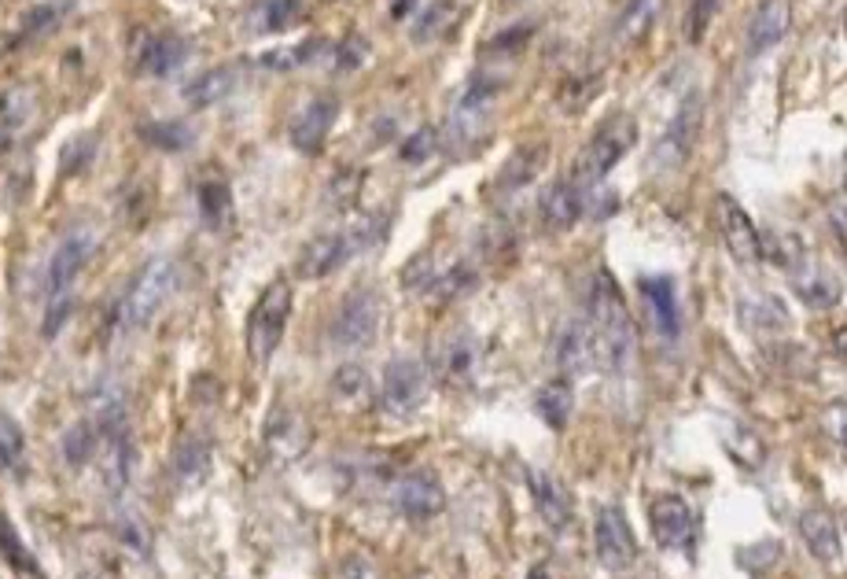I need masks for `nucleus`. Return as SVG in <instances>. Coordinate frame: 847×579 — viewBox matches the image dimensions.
<instances>
[{"instance_id":"nucleus-21","label":"nucleus","mask_w":847,"mask_h":579,"mask_svg":"<svg viewBox=\"0 0 847 579\" xmlns=\"http://www.w3.org/2000/svg\"><path fill=\"white\" fill-rule=\"evenodd\" d=\"M800 535L822 565H840L844 539L830 509H807V514H800Z\"/></svg>"},{"instance_id":"nucleus-22","label":"nucleus","mask_w":847,"mask_h":579,"mask_svg":"<svg viewBox=\"0 0 847 579\" xmlns=\"http://www.w3.org/2000/svg\"><path fill=\"white\" fill-rule=\"evenodd\" d=\"M641 299H645L652 325L664 340H675L681 333V311H678V292L670 277H641Z\"/></svg>"},{"instance_id":"nucleus-35","label":"nucleus","mask_w":847,"mask_h":579,"mask_svg":"<svg viewBox=\"0 0 847 579\" xmlns=\"http://www.w3.org/2000/svg\"><path fill=\"white\" fill-rule=\"evenodd\" d=\"M100 424H96L93 418H82V421H74L71 429L63 432V458L71 461L74 469H82V466H89L93 461V455L100 450Z\"/></svg>"},{"instance_id":"nucleus-30","label":"nucleus","mask_w":847,"mask_h":579,"mask_svg":"<svg viewBox=\"0 0 847 579\" xmlns=\"http://www.w3.org/2000/svg\"><path fill=\"white\" fill-rule=\"evenodd\" d=\"M71 12H74V0H37L19 19V41H37V37L52 34Z\"/></svg>"},{"instance_id":"nucleus-45","label":"nucleus","mask_w":847,"mask_h":579,"mask_svg":"<svg viewBox=\"0 0 847 579\" xmlns=\"http://www.w3.org/2000/svg\"><path fill=\"white\" fill-rule=\"evenodd\" d=\"M531 34H534V23H512V31H505V34L494 37V41H486L483 52H486V56H491V52L512 56V52H520V48L528 45Z\"/></svg>"},{"instance_id":"nucleus-41","label":"nucleus","mask_w":847,"mask_h":579,"mask_svg":"<svg viewBox=\"0 0 847 579\" xmlns=\"http://www.w3.org/2000/svg\"><path fill=\"white\" fill-rule=\"evenodd\" d=\"M93 156H96V137H74V141H66L63 144V152H60V173L63 178H77L85 167L93 162Z\"/></svg>"},{"instance_id":"nucleus-33","label":"nucleus","mask_w":847,"mask_h":579,"mask_svg":"<svg viewBox=\"0 0 847 579\" xmlns=\"http://www.w3.org/2000/svg\"><path fill=\"white\" fill-rule=\"evenodd\" d=\"M571 407H576V395H571L568 376H557V381H549V384H545V388L539 391V413H542V421L549 424L553 432L568 429Z\"/></svg>"},{"instance_id":"nucleus-34","label":"nucleus","mask_w":847,"mask_h":579,"mask_svg":"<svg viewBox=\"0 0 847 579\" xmlns=\"http://www.w3.org/2000/svg\"><path fill=\"white\" fill-rule=\"evenodd\" d=\"M792 285H796V295H800L811 311H833L836 299H840V285H836L825 269H814V266L800 269Z\"/></svg>"},{"instance_id":"nucleus-49","label":"nucleus","mask_w":847,"mask_h":579,"mask_svg":"<svg viewBox=\"0 0 847 579\" xmlns=\"http://www.w3.org/2000/svg\"><path fill=\"white\" fill-rule=\"evenodd\" d=\"M528 579H553L549 572H545V568H531V576Z\"/></svg>"},{"instance_id":"nucleus-38","label":"nucleus","mask_w":847,"mask_h":579,"mask_svg":"<svg viewBox=\"0 0 847 579\" xmlns=\"http://www.w3.org/2000/svg\"><path fill=\"white\" fill-rule=\"evenodd\" d=\"M368 388H373V384H368V373L354 362L339 365L336 376H332V395L343 402V407H362V402L368 399Z\"/></svg>"},{"instance_id":"nucleus-23","label":"nucleus","mask_w":847,"mask_h":579,"mask_svg":"<svg viewBox=\"0 0 847 579\" xmlns=\"http://www.w3.org/2000/svg\"><path fill=\"white\" fill-rule=\"evenodd\" d=\"M189 60V41L178 34H152L136 52V71L148 79H167L178 67Z\"/></svg>"},{"instance_id":"nucleus-7","label":"nucleus","mask_w":847,"mask_h":579,"mask_svg":"<svg viewBox=\"0 0 847 579\" xmlns=\"http://www.w3.org/2000/svg\"><path fill=\"white\" fill-rule=\"evenodd\" d=\"M427 391H432V373L424 362L416 359H395L384 370V384H379V407L395 418H409L424 407Z\"/></svg>"},{"instance_id":"nucleus-6","label":"nucleus","mask_w":847,"mask_h":579,"mask_svg":"<svg viewBox=\"0 0 847 579\" xmlns=\"http://www.w3.org/2000/svg\"><path fill=\"white\" fill-rule=\"evenodd\" d=\"M700 122H704V96H700V89H689L678 100L667 130L660 133V144L652 148V162H656L660 170H678L681 162L693 156V144L700 137Z\"/></svg>"},{"instance_id":"nucleus-47","label":"nucleus","mask_w":847,"mask_h":579,"mask_svg":"<svg viewBox=\"0 0 847 579\" xmlns=\"http://www.w3.org/2000/svg\"><path fill=\"white\" fill-rule=\"evenodd\" d=\"M362 170H343L339 178L332 181V196H336V204L339 207H350L358 200V192H362Z\"/></svg>"},{"instance_id":"nucleus-42","label":"nucleus","mask_w":847,"mask_h":579,"mask_svg":"<svg viewBox=\"0 0 847 579\" xmlns=\"http://www.w3.org/2000/svg\"><path fill=\"white\" fill-rule=\"evenodd\" d=\"M718 8H723V0H689V15H686V37L693 45L704 41V34L712 31Z\"/></svg>"},{"instance_id":"nucleus-20","label":"nucleus","mask_w":847,"mask_h":579,"mask_svg":"<svg viewBox=\"0 0 847 579\" xmlns=\"http://www.w3.org/2000/svg\"><path fill=\"white\" fill-rule=\"evenodd\" d=\"M788 26H792V4L788 0H763L752 15V26H748V56H763L774 45H782Z\"/></svg>"},{"instance_id":"nucleus-8","label":"nucleus","mask_w":847,"mask_h":579,"mask_svg":"<svg viewBox=\"0 0 847 579\" xmlns=\"http://www.w3.org/2000/svg\"><path fill=\"white\" fill-rule=\"evenodd\" d=\"M379 322H384V306L373 288H358L343 299L336 322H332V340L343 351H358V347H368L376 340Z\"/></svg>"},{"instance_id":"nucleus-14","label":"nucleus","mask_w":847,"mask_h":579,"mask_svg":"<svg viewBox=\"0 0 847 579\" xmlns=\"http://www.w3.org/2000/svg\"><path fill=\"white\" fill-rule=\"evenodd\" d=\"M336 114H339L336 96L320 93L314 100H306L303 111H299L295 122H291V148L303 152V156H317V152L325 148L328 133H332Z\"/></svg>"},{"instance_id":"nucleus-44","label":"nucleus","mask_w":847,"mask_h":579,"mask_svg":"<svg viewBox=\"0 0 847 579\" xmlns=\"http://www.w3.org/2000/svg\"><path fill=\"white\" fill-rule=\"evenodd\" d=\"M453 15H457V8L450 4V0H439V4H432L421 19H416L413 37L416 41H432V37H439L446 26L453 23Z\"/></svg>"},{"instance_id":"nucleus-31","label":"nucleus","mask_w":847,"mask_h":579,"mask_svg":"<svg viewBox=\"0 0 847 579\" xmlns=\"http://www.w3.org/2000/svg\"><path fill=\"white\" fill-rule=\"evenodd\" d=\"M306 15V4L303 0H262L251 15V31L255 34H285L299 19Z\"/></svg>"},{"instance_id":"nucleus-5","label":"nucleus","mask_w":847,"mask_h":579,"mask_svg":"<svg viewBox=\"0 0 847 579\" xmlns=\"http://www.w3.org/2000/svg\"><path fill=\"white\" fill-rule=\"evenodd\" d=\"M291 306H295V292L285 277H277L266 292L258 295L255 311L247 317V351H251V362L266 365L273 359V351L280 347L288 333V322H291Z\"/></svg>"},{"instance_id":"nucleus-4","label":"nucleus","mask_w":847,"mask_h":579,"mask_svg":"<svg viewBox=\"0 0 847 579\" xmlns=\"http://www.w3.org/2000/svg\"><path fill=\"white\" fill-rule=\"evenodd\" d=\"M634 144H638L634 114H627V111L608 114V119L590 133V141L579 148L576 162H571V178L568 181H576L579 189L601 185V181H605L608 173L616 170L619 162L630 156V152H634Z\"/></svg>"},{"instance_id":"nucleus-40","label":"nucleus","mask_w":847,"mask_h":579,"mask_svg":"<svg viewBox=\"0 0 847 579\" xmlns=\"http://www.w3.org/2000/svg\"><path fill=\"white\" fill-rule=\"evenodd\" d=\"M23 455H26V436L23 429L8 418V413H0V477L4 472H15L19 466H23Z\"/></svg>"},{"instance_id":"nucleus-24","label":"nucleus","mask_w":847,"mask_h":579,"mask_svg":"<svg viewBox=\"0 0 847 579\" xmlns=\"http://www.w3.org/2000/svg\"><path fill=\"white\" fill-rule=\"evenodd\" d=\"M660 12H664V0H627L616 15V26H612L616 45H622V48L641 45L652 34V26H656Z\"/></svg>"},{"instance_id":"nucleus-32","label":"nucleus","mask_w":847,"mask_h":579,"mask_svg":"<svg viewBox=\"0 0 847 579\" xmlns=\"http://www.w3.org/2000/svg\"><path fill=\"white\" fill-rule=\"evenodd\" d=\"M136 133H141L144 144H152V148H159V152H184V148H192V141H196V130H192L189 122H178V119L141 122L136 125Z\"/></svg>"},{"instance_id":"nucleus-29","label":"nucleus","mask_w":847,"mask_h":579,"mask_svg":"<svg viewBox=\"0 0 847 579\" xmlns=\"http://www.w3.org/2000/svg\"><path fill=\"white\" fill-rule=\"evenodd\" d=\"M545 167V144H520L505 167L498 170V189L501 192H516L523 185H531V178Z\"/></svg>"},{"instance_id":"nucleus-3","label":"nucleus","mask_w":847,"mask_h":579,"mask_svg":"<svg viewBox=\"0 0 847 579\" xmlns=\"http://www.w3.org/2000/svg\"><path fill=\"white\" fill-rule=\"evenodd\" d=\"M173 288H178V269L170 258H152L133 274V281L125 285V292L119 295L111 311V333H136L152 322L162 306L170 303Z\"/></svg>"},{"instance_id":"nucleus-43","label":"nucleus","mask_w":847,"mask_h":579,"mask_svg":"<svg viewBox=\"0 0 847 579\" xmlns=\"http://www.w3.org/2000/svg\"><path fill=\"white\" fill-rule=\"evenodd\" d=\"M435 152H439V133H435V125H421V130L409 133V137L402 141V159L413 162V167L427 162Z\"/></svg>"},{"instance_id":"nucleus-10","label":"nucleus","mask_w":847,"mask_h":579,"mask_svg":"<svg viewBox=\"0 0 847 579\" xmlns=\"http://www.w3.org/2000/svg\"><path fill=\"white\" fill-rule=\"evenodd\" d=\"M715 215H718V229H723V244L729 251V258L737 266H755L763 258V237H759L755 221L748 218V210L723 192L715 200Z\"/></svg>"},{"instance_id":"nucleus-18","label":"nucleus","mask_w":847,"mask_h":579,"mask_svg":"<svg viewBox=\"0 0 847 579\" xmlns=\"http://www.w3.org/2000/svg\"><path fill=\"white\" fill-rule=\"evenodd\" d=\"M528 491L534 498L539 517L553 528V532H564V528L571 524V517H576L571 491L564 487L557 477H549V472H542V469H528Z\"/></svg>"},{"instance_id":"nucleus-19","label":"nucleus","mask_w":847,"mask_h":579,"mask_svg":"<svg viewBox=\"0 0 847 579\" xmlns=\"http://www.w3.org/2000/svg\"><path fill=\"white\" fill-rule=\"evenodd\" d=\"M586 215V192L576 181H553L542 196V221L549 233H568Z\"/></svg>"},{"instance_id":"nucleus-25","label":"nucleus","mask_w":847,"mask_h":579,"mask_svg":"<svg viewBox=\"0 0 847 579\" xmlns=\"http://www.w3.org/2000/svg\"><path fill=\"white\" fill-rule=\"evenodd\" d=\"M210 469V439L196 436V432H189V436L178 439V447H173V458H170V472L173 480L184 487L199 484L203 477H207Z\"/></svg>"},{"instance_id":"nucleus-48","label":"nucleus","mask_w":847,"mask_h":579,"mask_svg":"<svg viewBox=\"0 0 847 579\" xmlns=\"http://www.w3.org/2000/svg\"><path fill=\"white\" fill-rule=\"evenodd\" d=\"M365 52H368V41H365L362 34L347 37V41L339 45V60H336V67H339V71H350V67H362V63H365Z\"/></svg>"},{"instance_id":"nucleus-1","label":"nucleus","mask_w":847,"mask_h":579,"mask_svg":"<svg viewBox=\"0 0 847 579\" xmlns=\"http://www.w3.org/2000/svg\"><path fill=\"white\" fill-rule=\"evenodd\" d=\"M586 336H590V365L605 373H619L634 354V317L622 299V288L605 266L593 274L590 285V314H586Z\"/></svg>"},{"instance_id":"nucleus-39","label":"nucleus","mask_w":847,"mask_h":579,"mask_svg":"<svg viewBox=\"0 0 847 579\" xmlns=\"http://www.w3.org/2000/svg\"><path fill=\"white\" fill-rule=\"evenodd\" d=\"M472 288H475V269L469 263H453L446 274H435V281H432V292L439 303H453V299L469 295Z\"/></svg>"},{"instance_id":"nucleus-2","label":"nucleus","mask_w":847,"mask_h":579,"mask_svg":"<svg viewBox=\"0 0 847 579\" xmlns=\"http://www.w3.org/2000/svg\"><path fill=\"white\" fill-rule=\"evenodd\" d=\"M100 248V233L93 226H74L60 244H56L52 258H48L45 269V292H48V314H45V336H56L71 317V288L82 277L85 263L96 255Z\"/></svg>"},{"instance_id":"nucleus-15","label":"nucleus","mask_w":847,"mask_h":579,"mask_svg":"<svg viewBox=\"0 0 847 579\" xmlns=\"http://www.w3.org/2000/svg\"><path fill=\"white\" fill-rule=\"evenodd\" d=\"M391 502H395L398 514L409 517V520H432L443 509L446 491H443L435 472H409V477H402L395 484Z\"/></svg>"},{"instance_id":"nucleus-13","label":"nucleus","mask_w":847,"mask_h":579,"mask_svg":"<svg viewBox=\"0 0 847 579\" xmlns=\"http://www.w3.org/2000/svg\"><path fill=\"white\" fill-rule=\"evenodd\" d=\"M505 89L501 79H491V74H475V79L469 82V89H464L461 104H457L453 111V130L461 141H480L486 122H491V108L494 100H498V93Z\"/></svg>"},{"instance_id":"nucleus-17","label":"nucleus","mask_w":847,"mask_h":579,"mask_svg":"<svg viewBox=\"0 0 847 579\" xmlns=\"http://www.w3.org/2000/svg\"><path fill=\"white\" fill-rule=\"evenodd\" d=\"M350 255H358V251L350 244L347 229H339V233H317L303 251H299V277H306V281L332 277Z\"/></svg>"},{"instance_id":"nucleus-37","label":"nucleus","mask_w":847,"mask_h":579,"mask_svg":"<svg viewBox=\"0 0 847 579\" xmlns=\"http://www.w3.org/2000/svg\"><path fill=\"white\" fill-rule=\"evenodd\" d=\"M199 215L210 229H226L232 218V192L226 181H203L199 185Z\"/></svg>"},{"instance_id":"nucleus-9","label":"nucleus","mask_w":847,"mask_h":579,"mask_svg":"<svg viewBox=\"0 0 847 579\" xmlns=\"http://www.w3.org/2000/svg\"><path fill=\"white\" fill-rule=\"evenodd\" d=\"M593 546H597V562L608 572H627L638 557V539L630 532V520L619 506H601L597 524H593Z\"/></svg>"},{"instance_id":"nucleus-26","label":"nucleus","mask_w":847,"mask_h":579,"mask_svg":"<svg viewBox=\"0 0 847 579\" xmlns=\"http://www.w3.org/2000/svg\"><path fill=\"white\" fill-rule=\"evenodd\" d=\"M37 119V93L31 85H12L0 93V141H12Z\"/></svg>"},{"instance_id":"nucleus-46","label":"nucleus","mask_w":847,"mask_h":579,"mask_svg":"<svg viewBox=\"0 0 847 579\" xmlns=\"http://www.w3.org/2000/svg\"><path fill=\"white\" fill-rule=\"evenodd\" d=\"M432 281H435V266L427 263V255H416V258H409V266L402 269V285L406 288H432Z\"/></svg>"},{"instance_id":"nucleus-11","label":"nucleus","mask_w":847,"mask_h":579,"mask_svg":"<svg viewBox=\"0 0 847 579\" xmlns=\"http://www.w3.org/2000/svg\"><path fill=\"white\" fill-rule=\"evenodd\" d=\"M649 524H652V539H656L664 550H689L697 535V517L693 506H689L681 495H660L652 498L649 506Z\"/></svg>"},{"instance_id":"nucleus-27","label":"nucleus","mask_w":847,"mask_h":579,"mask_svg":"<svg viewBox=\"0 0 847 579\" xmlns=\"http://www.w3.org/2000/svg\"><path fill=\"white\" fill-rule=\"evenodd\" d=\"M237 82H240L237 63H221V67H214V71L199 74L192 85H184V100H189L192 108H210V104L226 100V96L237 89Z\"/></svg>"},{"instance_id":"nucleus-36","label":"nucleus","mask_w":847,"mask_h":579,"mask_svg":"<svg viewBox=\"0 0 847 579\" xmlns=\"http://www.w3.org/2000/svg\"><path fill=\"white\" fill-rule=\"evenodd\" d=\"M0 557H4L8 565L12 568H19V572H26V576H37L41 579V565H37V557H34V550L19 539V528L8 520V514H0Z\"/></svg>"},{"instance_id":"nucleus-12","label":"nucleus","mask_w":847,"mask_h":579,"mask_svg":"<svg viewBox=\"0 0 847 579\" xmlns=\"http://www.w3.org/2000/svg\"><path fill=\"white\" fill-rule=\"evenodd\" d=\"M310 439H314V429H310V421L303 413L291 407H280L269 418L266 432H262V447H266V455L277 461V466H288V461L303 458Z\"/></svg>"},{"instance_id":"nucleus-28","label":"nucleus","mask_w":847,"mask_h":579,"mask_svg":"<svg viewBox=\"0 0 847 579\" xmlns=\"http://www.w3.org/2000/svg\"><path fill=\"white\" fill-rule=\"evenodd\" d=\"M553 359H557L560 376L582 373L590 365V336L582 322H568L557 333V343H553Z\"/></svg>"},{"instance_id":"nucleus-50","label":"nucleus","mask_w":847,"mask_h":579,"mask_svg":"<svg viewBox=\"0 0 847 579\" xmlns=\"http://www.w3.org/2000/svg\"><path fill=\"white\" fill-rule=\"evenodd\" d=\"M0 144H4V141H0Z\"/></svg>"},{"instance_id":"nucleus-16","label":"nucleus","mask_w":847,"mask_h":579,"mask_svg":"<svg viewBox=\"0 0 847 579\" xmlns=\"http://www.w3.org/2000/svg\"><path fill=\"white\" fill-rule=\"evenodd\" d=\"M432 365H435V373H439V381L453 384V388L472 384L475 370H480V340H475L472 333L446 336V340L435 347Z\"/></svg>"}]
</instances>
